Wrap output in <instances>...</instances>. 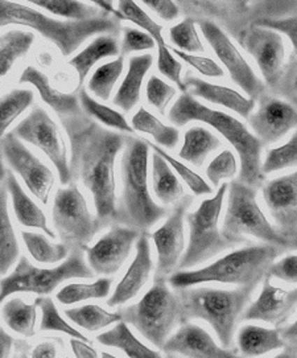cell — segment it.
<instances>
[{
  "instance_id": "obj_1",
  "label": "cell",
  "mask_w": 297,
  "mask_h": 358,
  "mask_svg": "<svg viewBox=\"0 0 297 358\" xmlns=\"http://www.w3.org/2000/svg\"><path fill=\"white\" fill-rule=\"evenodd\" d=\"M71 142L73 179L80 180L93 194L96 217L103 227L115 224V160L124 148L126 136L99 126L82 111L61 118Z\"/></svg>"
},
{
  "instance_id": "obj_2",
  "label": "cell",
  "mask_w": 297,
  "mask_h": 358,
  "mask_svg": "<svg viewBox=\"0 0 297 358\" xmlns=\"http://www.w3.org/2000/svg\"><path fill=\"white\" fill-rule=\"evenodd\" d=\"M168 120L176 127H182L190 122H201L219 132L231 144L240 159L239 180L249 187L259 188L263 185L266 173L261 168V139L237 118L205 106L190 93H182L168 113Z\"/></svg>"
},
{
  "instance_id": "obj_3",
  "label": "cell",
  "mask_w": 297,
  "mask_h": 358,
  "mask_svg": "<svg viewBox=\"0 0 297 358\" xmlns=\"http://www.w3.org/2000/svg\"><path fill=\"white\" fill-rule=\"evenodd\" d=\"M117 22L106 16H96L87 20L57 19L27 3L0 0L1 29L10 25L32 29L55 44L64 57L77 52L90 37L114 34L118 28Z\"/></svg>"
},
{
  "instance_id": "obj_4",
  "label": "cell",
  "mask_w": 297,
  "mask_h": 358,
  "mask_svg": "<svg viewBox=\"0 0 297 358\" xmlns=\"http://www.w3.org/2000/svg\"><path fill=\"white\" fill-rule=\"evenodd\" d=\"M147 139L126 136L122 156V194L117 206L115 224L148 233L168 210L154 203L148 191V157Z\"/></svg>"
},
{
  "instance_id": "obj_5",
  "label": "cell",
  "mask_w": 297,
  "mask_h": 358,
  "mask_svg": "<svg viewBox=\"0 0 297 358\" xmlns=\"http://www.w3.org/2000/svg\"><path fill=\"white\" fill-rule=\"evenodd\" d=\"M256 286H240L237 289H217L209 287L180 288L181 322L205 320L214 329L224 348L231 349L238 322Z\"/></svg>"
},
{
  "instance_id": "obj_6",
  "label": "cell",
  "mask_w": 297,
  "mask_h": 358,
  "mask_svg": "<svg viewBox=\"0 0 297 358\" xmlns=\"http://www.w3.org/2000/svg\"><path fill=\"white\" fill-rule=\"evenodd\" d=\"M285 251L275 245H255L233 251L218 261L193 271H178L168 278L175 289L202 283L258 286L275 259Z\"/></svg>"
},
{
  "instance_id": "obj_7",
  "label": "cell",
  "mask_w": 297,
  "mask_h": 358,
  "mask_svg": "<svg viewBox=\"0 0 297 358\" xmlns=\"http://www.w3.org/2000/svg\"><path fill=\"white\" fill-rule=\"evenodd\" d=\"M222 233L226 238L239 243L247 242L246 236H251L279 246L284 250L292 249V242L284 234L273 227L261 212L256 200V188L238 180L229 185V200L226 208Z\"/></svg>"
},
{
  "instance_id": "obj_8",
  "label": "cell",
  "mask_w": 297,
  "mask_h": 358,
  "mask_svg": "<svg viewBox=\"0 0 297 358\" xmlns=\"http://www.w3.org/2000/svg\"><path fill=\"white\" fill-rule=\"evenodd\" d=\"M119 310L123 320L157 349H163L169 334L181 322L178 294L168 287L166 278H154V286L136 304Z\"/></svg>"
},
{
  "instance_id": "obj_9",
  "label": "cell",
  "mask_w": 297,
  "mask_h": 358,
  "mask_svg": "<svg viewBox=\"0 0 297 358\" xmlns=\"http://www.w3.org/2000/svg\"><path fill=\"white\" fill-rule=\"evenodd\" d=\"M71 252L65 262L53 268H38L25 257H22L11 274L1 280L0 301L19 292L45 296L69 279H92L94 276V270L85 262V251Z\"/></svg>"
},
{
  "instance_id": "obj_10",
  "label": "cell",
  "mask_w": 297,
  "mask_h": 358,
  "mask_svg": "<svg viewBox=\"0 0 297 358\" xmlns=\"http://www.w3.org/2000/svg\"><path fill=\"white\" fill-rule=\"evenodd\" d=\"M229 184H222L213 199L203 200L197 210L187 215L189 227V242L178 268H189L212 259L217 254L237 246L236 242L226 238L218 227L219 215L224 206Z\"/></svg>"
},
{
  "instance_id": "obj_11",
  "label": "cell",
  "mask_w": 297,
  "mask_h": 358,
  "mask_svg": "<svg viewBox=\"0 0 297 358\" xmlns=\"http://www.w3.org/2000/svg\"><path fill=\"white\" fill-rule=\"evenodd\" d=\"M52 218L59 238L71 251L85 250L95 234L105 229L98 217L89 210L86 199L75 184L57 191Z\"/></svg>"
},
{
  "instance_id": "obj_12",
  "label": "cell",
  "mask_w": 297,
  "mask_h": 358,
  "mask_svg": "<svg viewBox=\"0 0 297 358\" xmlns=\"http://www.w3.org/2000/svg\"><path fill=\"white\" fill-rule=\"evenodd\" d=\"M12 132L48 156L57 169L62 185L71 184L73 175L65 139L59 124L52 120L47 110L36 106Z\"/></svg>"
},
{
  "instance_id": "obj_13",
  "label": "cell",
  "mask_w": 297,
  "mask_h": 358,
  "mask_svg": "<svg viewBox=\"0 0 297 358\" xmlns=\"http://www.w3.org/2000/svg\"><path fill=\"white\" fill-rule=\"evenodd\" d=\"M202 36L212 48L217 59L226 68L233 83H236L249 98L259 99L266 94V83L254 72L245 56L240 53L233 40L213 20L203 19L198 22Z\"/></svg>"
},
{
  "instance_id": "obj_14",
  "label": "cell",
  "mask_w": 297,
  "mask_h": 358,
  "mask_svg": "<svg viewBox=\"0 0 297 358\" xmlns=\"http://www.w3.org/2000/svg\"><path fill=\"white\" fill-rule=\"evenodd\" d=\"M1 152L6 163L20 175L31 193L47 205L55 185V175L47 164L29 151L12 131L1 136Z\"/></svg>"
},
{
  "instance_id": "obj_15",
  "label": "cell",
  "mask_w": 297,
  "mask_h": 358,
  "mask_svg": "<svg viewBox=\"0 0 297 358\" xmlns=\"http://www.w3.org/2000/svg\"><path fill=\"white\" fill-rule=\"evenodd\" d=\"M242 47L256 62L267 86L276 87L284 74V36L268 27L255 24L242 37Z\"/></svg>"
},
{
  "instance_id": "obj_16",
  "label": "cell",
  "mask_w": 297,
  "mask_h": 358,
  "mask_svg": "<svg viewBox=\"0 0 297 358\" xmlns=\"http://www.w3.org/2000/svg\"><path fill=\"white\" fill-rule=\"evenodd\" d=\"M193 203L191 196H184L168 217L164 225L151 234L157 250V266L154 278H166L178 268L185 248L184 218Z\"/></svg>"
},
{
  "instance_id": "obj_17",
  "label": "cell",
  "mask_w": 297,
  "mask_h": 358,
  "mask_svg": "<svg viewBox=\"0 0 297 358\" xmlns=\"http://www.w3.org/2000/svg\"><path fill=\"white\" fill-rule=\"evenodd\" d=\"M142 236L139 230L119 224L111 225V229L99 239L94 246H86L87 263L98 275H114L129 259L135 242Z\"/></svg>"
},
{
  "instance_id": "obj_18",
  "label": "cell",
  "mask_w": 297,
  "mask_h": 358,
  "mask_svg": "<svg viewBox=\"0 0 297 358\" xmlns=\"http://www.w3.org/2000/svg\"><path fill=\"white\" fill-rule=\"evenodd\" d=\"M119 13H122L126 22H131L143 31L148 32L154 37L157 48V69L171 83L178 85L181 93H188L185 83L182 80V64L178 56L168 47L166 38L163 36V27L159 24L154 17L144 11L136 3V0H118Z\"/></svg>"
},
{
  "instance_id": "obj_19",
  "label": "cell",
  "mask_w": 297,
  "mask_h": 358,
  "mask_svg": "<svg viewBox=\"0 0 297 358\" xmlns=\"http://www.w3.org/2000/svg\"><path fill=\"white\" fill-rule=\"evenodd\" d=\"M249 123L261 143H276L296 129L297 108L280 98L264 94L259 98L258 110L249 115Z\"/></svg>"
},
{
  "instance_id": "obj_20",
  "label": "cell",
  "mask_w": 297,
  "mask_h": 358,
  "mask_svg": "<svg viewBox=\"0 0 297 358\" xmlns=\"http://www.w3.org/2000/svg\"><path fill=\"white\" fill-rule=\"evenodd\" d=\"M263 199L279 230L292 239L297 231V171L270 180L263 187Z\"/></svg>"
},
{
  "instance_id": "obj_21",
  "label": "cell",
  "mask_w": 297,
  "mask_h": 358,
  "mask_svg": "<svg viewBox=\"0 0 297 358\" xmlns=\"http://www.w3.org/2000/svg\"><path fill=\"white\" fill-rule=\"evenodd\" d=\"M297 310V288L284 289L271 285V278L263 279L261 295L243 313V320H259L279 328Z\"/></svg>"
},
{
  "instance_id": "obj_22",
  "label": "cell",
  "mask_w": 297,
  "mask_h": 358,
  "mask_svg": "<svg viewBox=\"0 0 297 358\" xmlns=\"http://www.w3.org/2000/svg\"><path fill=\"white\" fill-rule=\"evenodd\" d=\"M166 356L191 358H231L237 353L231 349L217 345L213 337L196 324H181L180 329L166 340L163 349Z\"/></svg>"
},
{
  "instance_id": "obj_23",
  "label": "cell",
  "mask_w": 297,
  "mask_h": 358,
  "mask_svg": "<svg viewBox=\"0 0 297 358\" xmlns=\"http://www.w3.org/2000/svg\"><path fill=\"white\" fill-rule=\"evenodd\" d=\"M154 263L151 257L150 237L147 233H143L136 241V254L130 264L127 273L122 278L114 294L107 300L108 307H119L130 300L136 298L147 282L150 280V275L152 271Z\"/></svg>"
},
{
  "instance_id": "obj_24",
  "label": "cell",
  "mask_w": 297,
  "mask_h": 358,
  "mask_svg": "<svg viewBox=\"0 0 297 358\" xmlns=\"http://www.w3.org/2000/svg\"><path fill=\"white\" fill-rule=\"evenodd\" d=\"M184 83L188 93L191 96L202 98L213 105L229 108L243 118H249L255 108V99L246 98L231 87L212 84L193 76H187Z\"/></svg>"
},
{
  "instance_id": "obj_25",
  "label": "cell",
  "mask_w": 297,
  "mask_h": 358,
  "mask_svg": "<svg viewBox=\"0 0 297 358\" xmlns=\"http://www.w3.org/2000/svg\"><path fill=\"white\" fill-rule=\"evenodd\" d=\"M19 84L32 85L41 96V99L49 108L59 114V118L75 115L83 110L80 96L75 94H66L55 89L49 83L47 76L34 66H27L24 69L23 73L20 74Z\"/></svg>"
},
{
  "instance_id": "obj_26",
  "label": "cell",
  "mask_w": 297,
  "mask_h": 358,
  "mask_svg": "<svg viewBox=\"0 0 297 358\" xmlns=\"http://www.w3.org/2000/svg\"><path fill=\"white\" fill-rule=\"evenodd\" d=\"M3 181L7 185V189L10 192L13 205V212L20 225L27 227H35L40 229L47 234L49 238H56L55 231L48 225V220L44 212L36 205L32 199L23 191L22 185L19 184L11 169L3 168L1 172Z\"/></svg>"
},
{
  "instance_id": "obj_27",
  "label": "cell",
  "mask_w": 297,
  "mask_h": 358,
  "mask_svg": "<svg viewBox=\"0 0 297 358\" xmlns=\"http://www.w3.org/2000/svg\"><path fill=\"white\" fill-rule=\"evenodd\" d=\"M154 65L152 53H143L132 56L129 60V69L124 80L119 86L118 92L114 96V105L129 113L135 108L142 96V87L147 73Z\"/></svg>"
},
{
  "instance_id": "obj_28",
  "label": "cell",
  "mask_w": 297,
  "mask_h": 358,
  "mask_svg": "<svg viewBox=\"0 0 297 358\" xmlns=\"http://www.w3.org/2000/svg\"><path fill=\"white\" fill-rule=\"evenodd\" d=\"M120 45L113 34H102L93 38L85 48L71 57L69 65L77 72L78 84L82 86L86 77L99 61L118 57Z\"/></svg>"
},
{
  "instance_id": "obj_29",
  "label": "cell",
  "mask_w": 297,
  "mask_h": 358,
  "mask_svg": "<svg viewBox=\"0 0 297 358\" xmlns=\"http://www.w3.org/2000/svg\"><path fill=\"white\" fill-rule=\"evenodd\" d=\"M238 349L242 356L258 357L277 349H283L285 343L280 328H263L259 325H245L238 334Z\"/></svg>"
},
{
  "instance_id": "obj_30",
  "label": "cell",
  "mask_w": 297,
  "mask_h": 358,
  "mask_svg": "<svg viewBox=\"0 0 297 358\" xmlns=\"http://www.w3.org/2000/svg\"><path fill=\"white\" fill-rule=\"evenodd\" d=\"M32 29L12 28L3 31L0 36V74L6 77L11 72L16 61L27 56L35 44Z\"/></svg>"
},
{
  "instance_id": "obj_31",
  "label": "cell",
  "mask_w": 297,
  "mask_h": 358,
  "mask_svg": "<svg viewBox=\"0 0 297 358\" xmlns=\"http://www.w3.org/2000/svg\"><path fill=\"white\" fill-rule=\"evenodd\" d=\"M222 145L219 138L202 126H193L184 135L178 156L196 167H202L206 157Z\"/></svg>"
},
{
  "instance_id": "obj_32",
  "label": "cell",
  "mask_w": 297,
  "mask_h": 358,
  "mask_svg": "<svg viewBox=\"0 0 297 358\" xmlns=\"http://www.w3.org/2000/svg\"><path fill=\"white\" fill-rule=\"evenodd\" d=\"M163 156L154 152L152 155V188L156 197L166 205L178 203L184 196L185 191L180 180L172 172Z\"/></svg>"
},
{
  "instance_id": "obj_33",
  "label": "cell",
  "mask_w": 297,
  "mask_h": 358,
  "mask_svg": "<svg viewBox=\"0 0 297 358\" xmlns=\"http://www.w3.org/2000/svg\"><path fill=\"white\" fill-rule=\"evenodd\" d=\"M8 189L6 182H1V193H0V271L1 275H6L11 268L12 264L17 261L20 249L16 239L15 230L12 227L10 215H8Z\"/></svg>"
},
{
  "instance_id": "obj_34",
  "label": "cell",
  "mask_w": 297,
  "mask_h": 358,
  "mask_svg": "<svg viewBox=\"0 0 297 358\" xmlns=\"http://www.w3.org/2000/svg\"><path fill=\"white\" fill-rule=\"evenodd\" d=\"M96 341L103 346L118 348L131 358H159L161 355L142 344L131 332L127 322H119L113 329L99 334Z\"/></svg>"
},
{
  "instance_id": "obj_35",
  "label": "cell",
  "mask_w": 297,
  "mask_h": 358,
  "mask_svg": "<svg viewBox=\"0 0 297 358\" xmlns=\"http://www.w3.org/2000/svg\"><path fill=\"white\" fill-rule=\"evenodd\" d=\"M38 304H27L23 299L12 298L3 304L1 316L6 325L17 334L29 338L36 334Z\"/></svg>"
},
{
  "instance_id": "obj_36",
  "label": "cell",
  "mask_w": 297,
  "mask_h": 358,
  "mask_svg": "<svg viewBox=\"0 0 297 358\" xmlns=\"http://www.w3.org/2000/svg\"><path fill=\"white\" fill-rule=\"evenodd\" d=\"M36 8L66 20H87L99 16V8L82 0H23Z\"/></svg>"
},
{
  "instance_id": "obj_37",
  "label": "cell",
  "mask_w": 297,
  "mask_h": 358,
  "mask_svg": "<svg viewBox=\"0 0 297 358\" xmlns=\"http://www.w3.org/2000/svg\"><path fill=\"white\" fill-rule=\"evenodd\" d=\"M131 126L135 131L151 135L156 141V143L169 150L175 148L180 141V132L176 127L163 123L144 108H139L135 113L131 120Z\"/></svg>"
},
{
  "instance_id": "obj_38",
  "label": "cell",
  "mask_w": 297,
  "mask_h": 358,
  "mask_svg": "<svg viewBox=\"0 0 297 358\" xmlns=\"http://www.w3.org/2000/svg\"><path fill=\"white\" fill-rule=\"evenodd\" d=\"M123 72L124 56L119 55L114 60L108 61L95 69L87 83L89 92L102 101H108Z\"/></svg>"
},
{
  "instance_id": "obj_39",
  "label": "cell",
  "mask_w": 297,
  "mask_h": 358,
  "mask_svg": "<svg viewBox=\"0 0 297 358\" xmlns=\"http://www.w3.org/2000/svg\"><path fill=\"white\" fill-rule=\"evenodd\" d=\"M65 315L69 317L71 322L89 332H96L111 324L123 320L120 310L107 312L96 304H86L78 308H71L65 310Z\"/></svg>"
},
{
  "instance_id": "obj_40",
  "label": "cell",
  "mask_w": 297,
  "mask_h": 358,
  "mask_svg": "<svg viewBox=\"0 0 297 358\" xmlns=\"http://www.w3.org/2000/svg\"><path fill=\"white\" fill-rule=\"evenodd\" d=\"M24 243L27 250L32 255V258L38 263H57L61 262L69 255L71 248L61 242V243H53L40 233H31V231H23Z\"/></svg>"
},
{
  "instance_id": "obj_41",
  "label": "cell",
  "mask_w": 297,
  "mask_h": 358,
  "mask_svg": "<svg viewBox=\"0 0 297 358\" xmlns=\"http://www.w3.org/2000/svg\"><path fill=\"white\" fill-rule=\"evenodd\" d=\"M78 96H80L81 106H82L83 111L86 113V115L101 122L103 126L118 130V131L127 132V134H133L135 131L133 127L130 126V123L127 122L126 117L122 113L99 103L85 89L80 90Z\"/></svg>"
},
{
  "instance_id": "obj_42",
  "label": "cell",
  "mask_w": 297,
  "mask_h": 358,
  "mask_svg": "<svg viewBox=\"0 0 297 358\" xmlns=\"http://www.w3.org/2000/svg\"><path fill=\"white\" fill-rule=\"evenodd\" d=\"M111 285H113V279H108V278L98 279L92 285L71 283L61 288L56 295V299L64 306H71L85 300L106 298L110 294Z\"/></svg>"
},
{
  "instance_id": "obj_43",
  "label": "cell",
  "mask_w": 297,
  "mask_h": 358,
  "mask_svg": "<svg viewBox=\"0 0 297 358\" xmlns=\"http://www.w3.org/2000/svg\"><path fill=\"white\" fill-rule=\"evenodd\" d=\"M35 102V94L28 89H15L4 94L0 103V120L1 136L7 134L8 127L17 120L27 108Z\"/></svg>"
},
{
  "instance_id": "obj_44",
  "label": "cell",
  "mask_w": 297,
  "mask_h": 358,
  "mask_svg": "<svg viewBox=\"0 0 297 358\" xmlns=\"http://www.w3.org/2000/svg\"><path fill=\"white\" fill-rule=\"evenodd\" d=\"M198 23L190 17H187L178 24L173 25L168 31L169 40L175 48L187 53H203L205 47L200 36Z\"/></svg>"
},
{
  "instance_id": "obj_45",
  "label": "cell",
  "mask_w": 297,
  "mask_h": 358,
  "mask_svg": "<svg viewBox=\"0 0 297 358\" xmlns=\"http://www.w3.org/2000/svg\"><path fill=\"white\" fill-rule=\"evenodd\" d=\"M35 301L41 308V322H40L41 332H45V331L62 332V334H69L71 337L90 343V340L86 336L78 332L75 328H73L61 317L59 310L52 299L48 298V296H40V298L36 299Z\"/></svg>"
},
{
  "instance_id": "obj_46",
  "label": "cell",
  "mask_w": 297,
  "mask_h": 358,
  "mask_svg": "<svg viewBox=\"0 0 297 358\" xmlns=\"http://www.w3.org/2000/svg\"><path fill=\"white\" fill-rule=\"evenodd\" d=\"M297 166V130L289 138L287 143L268 150L266 160L263 163V172L266 175L273 173L276 171H282L287 168L296 167Z\"/></svg>"
},
{
  "instance_id": "obj_47",
  "label": "cell",
  "mask_w": 297,
  "mask_h": 358,
  "mask_svg": "<svg viewBox=\"0 0 297 358\" xmlns=\"http://www.w3.org/2000/svg\"><path fill=\"white\" fill-rule=\"evenodd\" d=\"M147 143L150 144V147L154 150V152H157L159 155L163 156L166 162L173 167V169L178 172V176L187 182V185L189 187L190 191L193 192V194L203 196V194H212L213 193L212 187L205 180L202 179L198 173L191 171L184 163L176 160L173 156L169 155L163 148H160L159 144L152 143L150 141H147Z\"/></svg>"
},
{
  "instance_id": "obj_48",
  "label": "cell",
  "mask_w": 297,
  "mask_h": 358,
  "mask_svg": "<svg viewBox=\"0 0 297 358\" xmlns=\"http://www.w3.org/2000/svg\"><path fill=\"white\" fill-rule=\"evenodd\" d=\"M176 94L178 90L172 85L166 84L164 80L154 74L150 77L145 85L147 101L160 115H166V108Z\"/></svg>"
},
{
  "instance_id": "obj_49",
  "label": "cell",
  "mask_w": 297,
  "mask_h": 358,
  "mask_svg": "<svg viewBox=\"0 0 297 358\" xmlns=\"http://www.w3.org/2000/svg\"><path fill=\"white\" fill-rule=\"evenodd\" d=\"M237 159L230 150H224L215 156L206 168V176L212 181L214 188L219 187L222 180L233 179L237 173Z\"/></svg>"
},
{
  "instance_id": "obj_50",
  "label": "cell",
  "mask_w": 297,
  "mask_h": 358,
  "mask_svg": "<svg viewBox=\"0 0 297 358\" xmlns=\"http://www.w3.org/2000/svg\"><path fill=\"white\" fill-rule=\"evenodd\" d=\"M156 48V41L148 32L135 27L123 28V38L120 43V55L147 52Z\"/></svg>"
},
{
  "instance_id": "obj_51",
  "label": "cell",
  "mask_w": 297,
  "mask_h": 358,
  "mask_svg": "<svg viewBox=\"0 0 297 358\" xmlns=\"http://www.w3.org/2000/svg\"><path fill=\"white\" fill-rule=\"evenodd\" d=\"M171 49L180 60L184 61L185 64L191 66L194 71H197L205 77L221 78V77L225 76L224 69L215 61L209 59V57L200 56V55H196V53H187V52H182L180 49L175 48V47H171Z\"/></svg>"
},
{
  "instance_id": "obj_52",
  "label": "cell",
  "mask_w": 297,
  "mask_h": 358,
  "mask_svg": "<svg viewBox=\"0 0 297 358\" xmlns=\"http://www.w3.org/2000/svg\"><path fill=\"white\" fill-rule=\"evenodd\" d=\"M256 24L268 27L287 37L294 48V53L297 59V16H289V17H282V19H261L256 22Z\"/></svg>"
},
{
  "instance_id": "obj_53",
  "label": "cell",
  "mask_w": 297,
  "mask_h": 358,
  "mask_svg": "<svg viewBox=\"0 0 297 358\" xmlns=\"http://www.w3.org/2000/svg\"><path fill=\"white\" fill-rule=\"evenodd\" d=\"M267 276L297 285V255H287L279 262H273L268 268Z\"/></svg>"
},
{
  "instance_id": "obj_54",
  "label": "cell",
  "mask_w": 297,
  "mask_h": 358,
  "mask_svg": "<svg viewBox=\"0 0 297 358\" xmlns=\"http://www.w3.org/2000/svg\"><path fill=\"white\" fill-rule=\"evenodd\" d=\"M143 4L164 22H173L180 16V8L175 0H140Z\"/></svg>"
},
{
  "instance_id": "obj_55",
  "label": "cell",
  "mask_w": 297,
  "mask_h": 358,
  "mask_svg": "<svg viewBox=\"0 0 297 358\" xmlns=\"http://www.w3.org/2000/svg\"><path fill=\"white\" fill-rule=\"evenodd\" d=\"M71 346L73 349V353L75 355V357L78 358H96L98 353L94 348L89 345L87 341H83L80 338L73 337L71 340Z\"/></svg>"
},
{
  "instance_id": "obj_56",
  "label": "cell",
  "mask_w": 297,
  "mask_h": 358,
  "mask_svg": "<svg viewBox=\"0 0 297 358\" xmlns=\"http://www.w3.org/2000/svg\"><path fill=\"white\" fill-rule=\"evenodd\" d=\"M56 356H57V346L50 341L41 343L40 345L36 346L32 352V357L35 358L56 357Z\"/></svg>"
},
{
  "instance_id": "obj_57",
  "label": "cell",
  "mask_w": 297,
  "mask_h": 358,
  "mask_svg": "<svg viewBox=\"0 0 297 358\" xmlns=\"http://www.w3.org/2000/svg\"><path fill=\"white\" fill-rule=\"evenodd\" d=\"M87 3H90V4H93L95 7H98L101 11H103L105 13H111V15H114L117 19H119L120 22H126V19H124V16L122 15V13H119L118 10L114 7V6H111V4H108L106 0H86Z\"/></svg>"
},
{
  "instance_id": "obj_58",
  "label": "cell",
  "mask_w": 297,
  "mask_h": 358,
  "mask_svg": "<svg viewBox=\"0 0 297 358\" xmlns=\"http://www.w3.org/2000/svg\"><path fill=\"white\" fill-rule=\"evenodd\" d=\"M12 346H13V337L1 328V331H0V356L8 357L11 355Z\"/></svg>"
},
{
  "instance_id": "obj_59",
  "label": "cell",
  "mask_w": 297,
  "mask_h": 358,
  "mask_svg": "<svg viewBox=\"0 0 297 358\" xmlns=\"http://www.w3.org/2000/svg\"><path fill=\"white\" fill-rule=\"evenodd\" d=\"M282 329V336L285 340V343L288 341L291 345L297 346V319L296 322H292L291 325L280 328Z\"/></svg>"
},
{
  "instance_id": "obj_60",
  "label": "cell",
  "mask_w": 297,
  "mask_h": 358,
  "mask_svg": "<svg viewBox=\"0 0 297 358\" xmlns=\"http://www.w3.org/2000/svg\"><path fill=\"white\" fill-rule=\"evenodd\" d=\"M291 242H292V249H295V250H297V231L296 234L292 237V239H291Z\"/></svg>"
},
{
  "instance_id": "obj_61",
  "label": "cell",
  "mask_w": 297,
  "mask_h": 358,
  "mask_svg": "<svg viewBox=\"0 0 297 358\" xmlns=\"http://www.w3.org/2000/svg\"><path fill=\"white\" fill-rule=\"evenodd\" d=\"M224 1H233V3H249L252 0H224Z\"/></svg>"
},
{
  "instance_id": "obj_62",
  "label": "cell",
  "mask_w": 297,
  "mask_h": 358,
  "mask_svg": "<svg viewBox=\"0 0 297 358\" xmlns=\"http://www.w3.org/2000/svg\"><path fill=\"white\" fill-rule=\"evenodd\" d=\"M102 357H113V356H111V355H108V353H103V355H102Z\"/></svg>"
},
{
  "instance_id": "obj_63",
  "label": "cell",
  "mask_w": 297,
  "mask_h": 358,
  "mask_svg": "<svg viewBox=\"0 0 297 358\" xmlns=\"http://www.w3.org/2000/svg\"><path fill=\"white\" fill-rule=\"evenodd\" d=\"M108 4H111V6H114V0H106Z\"/></svg>"
}]
</instances>
